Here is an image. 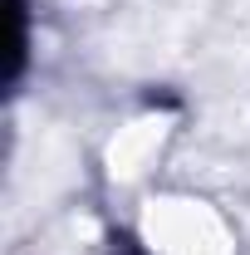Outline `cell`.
<instances>
[{"label":"cell","mask_w":250,"mask_h":255,"mask_svg":"<svg viewBox=\"0 0 250 255\" xmlns=\"http://www.w3.org/2000/svg\"><path fill=\"white\" fill-rule=\"evenodd\" d=\"M137 231L147 255H236L226 216L201 196H152Z\"/></svg>","instance_id":"cell-1"},{"label":"cell","mask_w":250,"mask_h":255,"mask_svg":"<svg viewBox=\"0 0 250 255\" xmlns=\"http://www.w3.org/2000/svg\"><path fill=\"white\" fill-rule=\"evenodd\" d=\"M162 137H167V128L157 123V118H137V123L118 128V137L108 147V172L118 182H137L147 172V162L162 152Z\"/></svg>","instance_id":"cell-2"}]
</instances>
